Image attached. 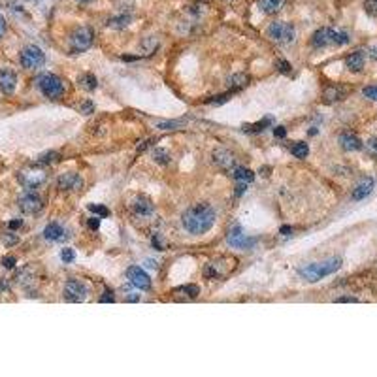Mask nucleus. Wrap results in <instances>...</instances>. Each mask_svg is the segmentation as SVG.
Masks as SVG:
<instances>
[{
	"mask_svg": "<svg viewBox=\"0 0 377 377\" xmlns=\"http://www.w3.org/2000/svg\"><path fill=\"white\" fill-rule=\"evenodd\" d=\"M181 223H183V226H185V230L189 234L202 236L213 226L215 211L209 204H198L194 208L187 209L183 217H181Z\"/></svg>",
	"mask_w": 377,
	"mask_h": 377,
	"instance_id": "nucleus-1",
	"label": "nucleus"
},
{
	"mask_svg": "<svg viewBox=\"0 0 377 377\" xmlns=\"http://www.w3.org/2000/svg\"><path fill=\"white\" fill-rule=\"evenodd\" d=\"M343 261L342 256H330L323 262H315V264H308V266H302L298 270V275H300L304 281H309V283H317L323 277L330 275V273L338 272L342 268Z\"/></svg>",
	"mask_w": 377,
	"mask_h": 377,
	"instance_id": "nucleus-2",
	"label": "nucleus"
},
{
	"mask_svg": "<svg viewBox=\"0 0 377 377\" xmlns=\"http://www.w3.org/2000/svg\"><path fill=\"white\" fill-rule=\"evenodd\" d=\"M36 83H38V87L44 94H46L47 98H61L66 91V85L64 82L58 77V75H53V74H40L36 77Z\"/></svg>",
	"mask_w": 377,
	"mask_h": 377,
	"instance_id": "nucleus-3",
	"label": "nucleus"
},
{
	"mask_svg": "<svg viewBox=\"0 0 377 377\" xmlns=\"http://www.w3.org/2000/svg\"><path fill=\"white\" fill-rule=\"evenodd\" d=\"M268 36L272 38L273 42H277L281 46H289L294 42V27L290 23H285V21H273L270 27H268Z\"/></svg>",
	"mask_w": 377,
	"mask_h": 377,
	"instance_id": "nucleus-4",
	"label": "nucleus"
},
{
	"mask_svg": "<svg viewBox=\"0 0 377 377\" xmlns=\"http://www.w3.org/2000/svg\"><path fill=\"white\" fill-rule=\"evenodd\" d=\"M93 40H94L93 29H91V27H80V29H75L74 32H72L70 47H72V51H75V53L87 51L89 47L93 46Z\"/></svg>",
	"mask_w": 377,
	"mask_h": 377,
	"instance_id": "nucleus-5",
	"label": "nucleus"
},
{
	"mask_svg": "<svg viewBox=\"0 0 377 377\" xmlns=\"http://www.w3.org/2000/svg\"><path fill=\"white\" fill-rule=\"evenodd\" d=\"M46 172L40 166H34V168H27L25 172L19 174V183L27 187V189H38L46 181Z\"/></svg>",
	"mask_w": 377,
	"mask_h": 377,
	"instance_id": "nucleus-6",
	"label": "nucleus"
},
{
	"mask_svg": "<svg viewBox=\"0 0 377 377\" xmlns=\"http://www.w3.org/2000/svg\"><path fill=\"white\" fill-rule=\"evenodd\" d=\"M46 63V55L38 46H29L25 47L23 53H21V64L25 68H38L42 64Z\"/></svg>",
	"mask_w": 377,
	"mask_h": 377,
	"instance_id": "nucleus-7",
	"label": "nucleus"
},
{
	"mask_svg": "<svg viewBox=\"0 0 377 377\" xmlns=\"http://www.w3.org/2000/svg\"><path fill=\"white\" fill-rule=\"evenodd\" d=\"M64 298L68 302H82L87 298V287L77 281V279H68L64 283Z\"/></svg>",
	"mask_w": 377,
	"mask_h": 377,
	"instance_id": "nucleus-8",
	"label": "nucleus"
},
{
	"mask_svg": "<svg viewBox=\"0 0 377 377\" xmlns=\"http://www.w3.org/2000/svg\"><path fill=\"white\" fill-rule=\"evenodd\" d=\"M226 242L232 245V247H236V249H247V247L253 245L255 240L247 238L240 225H234L232 228L228 230V234H226Z\"/></svg>",
	"mask_w": 377,
	"mask_h": 377,
	"instance_id": "nucleus-9",
	"label": "nucleus"
},
{
	"mask_svg": "<svg viewBox=\"0 0 377 377\" xmlns=\"http://www.w3.org/2000/svg\"><path fill=\"white\" fill-rule=\"evenodd\" d=\"M19 208H21V211L30 215L40 213L42 208H44V200L36 192H27V194H23V196L19 198Z\"/></svg>",
	"mask_w": 377,
	"mask_h": 377,
	"instance_id": "nucleus-10",
	"label": "nucleus"
},
{
	"mask_svg": "<svg viewBox=\"0 0 377 377\" xmlns=\"http://www.w3.org/2000/svg\"><path fill=\"white\" fill-rule=\"evenodd\" d=\"M57 187L58 191H74V189H80L83 187V180L80 174H75V172H68V174H63L61 177L57 180Z\"/></svg>",
	"mask_w": 377,
	"mask_h": 377,
	"instance_id": "nucleus-11",
	"label": "nucleus"
},
{
	"mask_svg": "<svg viewBox=\"0 0 377 377\" xmlns=\"http://www.w3.org/2000/svg\"><path fill=\"white\" fill-rule=\"evenodd\" d=\"M127 275H128V279L138 287V289H142V290L151 289V277L140 266H130L127 270Z\"/></svg>",
	"mask_w": 377,
	"mask_h": 377,
	"instance_id": "nucleus-12",
	"label": "nucleus"
},
{
	"mask_svg": "<svg viewBox=\"0 0 377 377\" xmlns=\"http://www.w3.org/2000/svg\"><path fill=\"white\" fill-rule=\"evenodd\" d=\"M17 87V74L12 68L0 70V91L6 94H12Z\"/></svg>",
	"mask_w": 377,
	"mask_h": 377,
	"instance_id": "nucleus-13",
	"label": "nucleus"
},
{
	"mask_svg": "<svg viewBox=\"0 0 377 377\" xmlns=\"http://www.w3.org/2000/svg\"><path fill=\"white\" fill-rule=\"evenodd\" d=\"M213 161L215 164L223 170H234L236 168V161H234L232 153L226 149H215L213 151Z\"/></svg>",
	"mask_w": 377,
	"mask_h": 377,
	"instance_id": "nucleus-14",
	"label": "nucleus"
},
{
	"mask_svg": "<svg viewBox=\"0 0 377 377\" xmlns=\"http://www.w3.org/2000/svg\"><path fill=\"white\" fill-rule=\"evenodd\" d=\"M311 42H313V46L317 47V49L330 46V44H334V29H330V27H323V29H319L317 32H315L313 38H311Z\"/></svg>",
	"mask_w": 377,
	"mask_h": 377,
	"instance_id": "nucleus-15",
	"label": "nucleus"
},
{
	"mask_svg": "<svg viewBox=\"0 0 377 377\" xmlns=\"http://www.w3.org/2000/svg\"><path fill=\"white\" fill-rule=\"evenodd\" d=\"M153 211H155V208H153V204H151L149 198L140 196V198L134 200V204H132V213L134 215H138V217H151Z\"/></svg>",
	"mask_w": 377,
	"mask_h": 377,
	"instance_id": "nucleus-16",
	"label": "nucleus"
},
{
	"mask_svg": "<svg viewBox=\"0 0 377 377\" xmlns=\"http://www.w3.org/2000/svg\"><path fill=\"white\" fill-rule=\"evenodd\" d=\"M347 87L345 85H332V87H326L325 89V94H323V98H325V102H328V104H334V102H338V100H342L347 96Z\"/></svg>",
	"mask_w": 377,
	"mask_h": 377,
	"instance_id": "nucleus-17",
	"label": "nucleus"
},
{
	"mask_svg": "<svg viewBox=\"0 0 377 377\" xmlns=\"http://www.w3.org/2000/svg\"><path fill=\"white\" fill-rule=\"evenodd\" d=\"M364 64H366V58L362 51H354L345 57V66H347V70H351V72H362V70H364Z\"/></svg>",
	"mask_w": 377,
	"mask_h": 377,
	"instance_id": "nucleus-18",
	"label": "nucleus"
},
{
	"mask_svg": "<svg viewBox=\"0 0 377 377\" xmlns=\"http://www.w3.org/2000/svg\"><path fill=\"white\" fill-rule=\"evenodd\" d=\"M373 191V180L371 177H366L359 183V185L353 189V200H364L366 196H370V192Z\"/></svg>",
	"mask_w": 377,
	"mask_h": 377,
	"instance_id": "nucleus-19",
	"label": "nucleus"
},
{
	"mask_svg": "<svg viewBox=\"0 0 377 377\" xmlns=\"http://www.w3.org/2000/svg\"><path fill=\"white\" fill-rule=\"evenodd\" d=\"M340 144H342L343 149L349 151V153H353V151H359L360 147H362V142H360V138L356 136V134H353V132L342 134V138H340Z\"/></svg>",
	"mask_w": 377,
	"mask_h": 377,
	"instance_id": "nucleus-20",
	"label": "nucleus"
},
{
	"mask_svg": "<svg viewBox=\"0 0 377 377\" xmlns=\"http://www.w3.org/2000/svg\"><path fill=\"white\" fill-rule=\"evenodd\" d=\"M64 236V228L58 223H49L44 230V238L49 240V242H58V240Z\"/></svg>",
	"mask_w": 377,
	"mask_h": 377,
	"instance_id": "nucleus-21",
	"label": "nucleus"
},
{
	"mask_svg": "<svg viewBox=\"0 0 377 377\" xmlns=\"http://www.w3.org/2000/svg\"><path fill=\"white\" fill-rule=\"evenodd\" d=\"M232 177L238 181V183H247V185L255 181V174H253L249 168H244V166H236V168L232 170Z\"/></svg>",
	"mask_w": 377,
	"mask_h": 377,
	"instance_id": "nucleus-22",
	"label": "nucleus"
},
{
	"mask_svg": "<svg viewBox=\"0 0 377 377\" xmlns=\"http://www.w3.org/2000/svg\"><path fill=\"white\" fill-rule=\"evenodd\" d=\"M249 85V75L247 74H234L228 77V89L230 91H240Z\"/></svg>",
	"mask_w": 377,
	"mask_h": 377,
	"instance_id": "nucleus-23",
	"label": "nucleus"
},
{
	"mask_svg": "<svg viewBox=\"0 0 377 377\" xmlns=\"http://www.w3.org/2000/svg\"><path fill=\"white\" fill-rule=\"evenodd\" d=\"M285 0H259V6L264 13H275L283 8Z\"/></svg>",
	"mask_w": 377,
	"mask_h": 377,
	"instance_id": "nucleus-24",
	"label": "nucleus"
},
{
	"mask_svg": "<svg viewBox=\"0 0 377 377\" xmlns=\"http://www.w3.org/2000/svg\"><path fill=\"white\" fill-rule=\"evenodd\" d=\"M290 153H292L296 158H306L309 155V147L306 142H296V144H292V147H290Z\"/></svg>",
	"mask_w": 377,
	"mask_h": 377,
	"instance_id": "nucleus-25",
	"label": "nucleus"
},
{
	"mask_svg": "<svg viewBox=\"0 0 377 377\" xmlns=\"http://www.w3.org/2000/svg\"><path fill=\"white\" fill-rule=\"evenodd\" d=\"M158 49V40L157 38H145L142 42V51H144V57H149Z\"/></svg>",
	"mask_w": 377,
	"mask_h": 377,
	"instance_id": "nucleus-26",
	"label": "nucleus"
},
{
	"mask_svg": "<svg viewBox=\"0 0 377 377\" xmlns=\"http://www.w3.org/2000/svg\"><path fill=\"white\" fill-rule=\"evenodd\" d=\"M270 125H272V117H264V119H261V121L256 123V125H253V127L245 125L244 132H261V130H264V128L270 127Z\"/></svg>",
	"mask_w": 377,
	"mask_h": 377,
	"instance_id": "nucleus-27",
	"label": "nucleus"
},
{
	"mask_svg": "<svg viewBox=\"0 0 377 377\" xmlns=\"http://www.w3.org/2000/svg\"><path fill=\"white\" fill-rule=\"evenodd\" d=\"M80 83H82V87L85 91H94L96 89V77L93 74H83L80 77Z\"/></svg>",
	"mask_w": 377,
	"mask_h": 377,
	"instance_id": "nucleus-28",
	"label": "nucleus"
},
{
	"mask_svg": "<svg viewBox=\"0 0 377 377\" xmlns=\"http://www.w3.org/2000/svg\"><path fill=\"white\" fill-rule=\"evenodd\" d=\"M89 211H93L96 217H108V215H110V209L106 208V206H96V204H91V206H89Z\"/></svg>",
	"mask_w": 377,
	"mask_h": 377,
	"instance_id": "nucleus-29",
	"label": "nucleus"
},
{
	"mask_svg": "<svg viewBox=\"0 0 377 377\" xmlns=\"http://www.w3.org/2000/svg\"><path fill=\"white\" fill-rule=\"evenodd\" d=\"M349 42V34L345 30H334V44L336 46H343Z\"/></svg>",
	"mask_w": 377,
	"mask_h": 377,
	"instance_id": "nucleus-30",
	"label": "nucleus"
},
{
	"mask_svg": "<svg viewBox=\"0 0 377 377\" xmlns=\"http://www.w3.org/2000/svg\"><path fill=\"white\" fill-rule=\"evenodd\" d=\"M130 19H132V17H130L128 13H125V15H121V17L111 19L110 25H111V27H117V29H123V27H125L127 23H130Z\"/></svg>",
	"mask_w": 377,
	"mask_h": 377,
	"instance_id": "nucleus-31",
	"label": "nucleus"
},
{
	"mask_svg": "<svg viewBox=\"0 0 377 377\" xmlns=\"http://www.w3.org/2000/svg\"><path fill=\"white\" fill-rule=\"evenodd\" d=\"M364 10L368 15L377 17V0H364Z\"/></svg>",
	"mask_w": 377,
	"mask_h": 377,
	"instance_id": "nucleus-32",
	"label": "nucleus"
},
{
	"mask_svg": "<svg viewBox=\"0 0 377 377\" xmlns=\"http://www.w3.org/2000/svg\"><path fill=\"white\" fill-rule=\"evenodd\" d=\"M181 290H183L189 298H196L198 292H200V289H198L196 285H185V287H181Z\"/></svg>",
	"mask_w": 377,
	"mask_h": 377,
	"instance_id": "nucleus-33",
	"label": "nucleus"
},
{
	"mask_svg": "<svg viewBox=\"0 0 377 377\" xmlns=\"http://www.w3.org/2000/svg\"><path fill=\"white\" fill-rule=\"evenodd\" d=\"M153 158H155L157 163H161V164L168 163V155L164 153V149H155V153H153Z\"/></svg>",
	"mask_w": 377,
	"mask_h": 377,
	"instance_id": "nucleus-34",
	"label": "nucleus"
},
{
	"mask_svg": "<svg viewBox=\"0 0 377 377\" xmlns=\"http://www.w3.org/2000/svg\"><path fill=\"white\" fill-rule=\"evenodd\" d=\"M61 259H63V262H74L75 259V251L74 249H63V253H61Z\"/></svg>",
	"mask_w": 377,
	"mask_h": 377,
	"instance_id": "nucleus-35",
	"label": "nucleus"
},
{
	"mask_svg": "<svg viewBox=\"0 0 377 377\" xmlns=\"http://www.w3.org/2000/svg\"><path fill=\"white\" fill-rule=\"evenodd\" d=\"M183 125V121H168V123H158L157 127L163 128V130H170V128H177Z\"/></svg>",
	"mask_w": 377,
	"mask_h": 377,
	"instance_id": "nucleus-36",
	"label": "nucleus"
},
{
	"mask_svg": "<svg viewBox=\"0 0 377 377\" xmlns=\"http://www.w3.org/2000/svg\"><path fill=\"white\" fill-rule=\"evenodd\" d=\"M275 66H277V70H279V72H283V74H289V72H290V64L287 63L285 58H277Z\"/></svg>",
	"mask_w": 377,
	"mask_h": 377,
	"instance_id": "nucleus-37",
	"label": "nucleus"
},
{
	"mask_svg": "<svg viewBox=\"0 0 377 377\" xmlns=\"http://www.w3.org/2000/svg\"><path fill=\"white\" fill-rule=\"evenodd\" d=\"M366 149H368V153H371L373 157H377V138H370V140H368V144H366Z\"/></svg>",
	"mask_w": 377,
	"mask_h": 377,
	"instance_id": "nucleus-38",
	"label": "nucleus"
},
{
	"mask_svg": "<svg viewBox=\"0 0 377 377\" xmlns=\"http://www.w3.org/2000/svg\"><path fill=\"white\" fill-rule=\"evenodd\" d=\"M364 96L371 100H377V85H370V87L364 89Z\"/></svg>",
	"mask_w": 377,
	"mask_h": 377,
	"instance_id": "nucleus-39",
	"label": "nucleus"
},
{
	"mask_svg": "<svg viewBox=\"0 0 377 377\" xmlns=\"http://www.w3.org/2000/svg\"><path fill=\"white\" fill-rule=\"evenodd\" d=\"M115 300V294H113V290H106L104 294L100 296V302H104V304H110V302Z\"/></svg>",
	"mask_w": 377,
	"mask_h": 377,
	"instance_id": "nucleus-40",
	"label": "nucleus"
},
{
	"mask_svg": "<svg viewBox=\"0 0 377 377\" xmlns=\"http://www.w3.org/2000/svg\"><path fill=\"white\" fill-rule=\"evenodd\" d=\"M2 266H4V268H13V266H15V256H4V259H2Z\"/></svg>",
	"mask_w": 377,
	"mask_h": 377,
	"instance_id": "nucleus-41",
	"label": "nucleus"
},
{
	"mask_svg": "<svg viewBox=\"0 0 377 377\" xmlns=\"http://www.w3.org/2000/svg\"><path fill=\"white\" fill-rule=\"evenodd\" d=\"M82 111H83V113H93V111H94L93 102H89V100H87V102H83V104H82Z\"/></svg>",
	"mask_w": 377,
	"mask_h": 377,
	"instance_id": "nucleus-42",
	"label": "nucleus"
},
{
	"mask_svg": "<svg viewBox=\"0 0 377 377\" xmlns=\"http://www.w3.org/2000/svg\"><path fill=\"white\" fill-rule=\"evenodd\" d=\"M285 134H287V128H285V127H277L275 130H273V136H275L277 140L285 138Z\"/></svg>",
	"mask_w": 377,
	"mask_h": 377,
	"instance_id": "nucleus-43",
	"label": "nucleus"
},
{
	"mask_svg": "<svg viewBox=\"0 0 377 377\" xmlns=\"http://www.w3.org/2000/svg\"><path fill=\"white\" fill-rule=\"evenodd\" d=\"M228 100V94H223V96H215V98H209L208 102H211V104H223V102H226Z\"/></svg>",
	"mask_w": 377,
	"mask_h": 377,
	"instance_id": "nucleus-44",
	"label": "nucleus"
},
{
	"mask_svg": "<svg viewBox=\"0 0 377 377\" xmlns=\"http://www.w3.org/2000/svg\"><path fill=\"white\" fill-rule=\"evenodd\" d=\"M87 225L91 230H98V226H100V221L98 219H89L87 221Z\"/></svg>",
	"mask_w": 377,
	"mask_h": 377,
	"instance_id": "nucleus-45",
	"label": "nucleus"
},
{
	"mask_svg": "<svg viewBox=\"0 0 377 377\" xmlns=\"http://www.w3.org/2000/svg\"><path fill=\"white\" fill-rule=\"evenodd\" d=\"M4 32H6V19L4 15H0V38L4 36Z\"/></svg>",
	"mask_w": 377,
	"mask_h": 377,
	"instance_id": "nucleus-46",
	"label": "nucleus"
},
{
	"mask_svg": "<svg viewBox=\"0 0 377 377\" xmlns=\"http://www.w3.org/2000/svg\"><path fill=\"white\" fill-rule=\"evenodd\" d=\"M4 244H6V245H15V244H17V236H6V238H4Z\"/></svg>",
	"mask_w": 377,
	"mask_h": 377,
	"instance_id": "nucleus-47",
	"label": "nucleus"
},
{
	"mask_svg": "<svg viewBox=\"0 0 377 377\" xmlns=\"http://www.w3.org/2000/svg\"><path fill=\"white\" fill-rule=\"evenodd\" d=\"M10 228H12V230H15V228H19V226H23V221H19V219H15V221H10Z\"/></svg>",
	"mask_w": 377,
	"mask_h": 377,
	"instance_id": "nucleus-48",
	"label": "nucleus"
},
{
	"mask_svg": "<svg viewBox=\"0 0 377 377\" xmlns=\"http://www.w3.org/2000/svg\"><path fill=\"white\" fill-rule=\"evenodd\" d=\"M336 302H356V298H353V296H342V298H338Z\"/></svg>",
	"mask_w": 377,
	"mask_h": 377,
	"instance_id": "nucleus-49",
	"label": "nucleus"
},
{
	"mask_svg": "<svg viewBox=\"0 0 377 377\" xmlns=\"http://www.w3.org/2000/svg\"><path fill=\"white\" fill-rule=\"evenodd\" d=\"M290 232H292L290 226H283V228H281V234H290Z\"/></svg>",
	"mask_w": 377,
	"mask_h": 377,
	"instance_id": "nucleus-50",
	"label": "nucleus"
},
{
	"mask_svg": "<svg viewBox=\"0 0 377 377\" xmlns=\"http://www.w3.org/2000/svg\"><path fill=\"white\" fill-rule=\"evenodd\" d=\"M77 2H80V4H89L91 0H77Z\"/></svg>",
	"mask_w": 377,
	"mask_h": 377,
	"instance_id": "nucleus-51",
	"label": "nucleus"
}]
</instances>
